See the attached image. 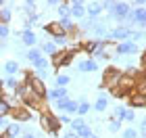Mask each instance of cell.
<instances>
[{
    "label": "cell",
    "mask_w": 146,
    "mask_h": 138,
    "mask_svg": "<svg viewBox=\"0 0 146 138\" xmlns=\"http://www.w3.org/2000/svg\"><path fill=\"white\" fill-rule=\"evenodd\" d=\"M40 126H42V130H46L48 134L52 136H58L61 134V121H58V117L56 115H52V113H40Z\"/></svg>",
    "instance_id": "obj_1"
},
{
    "label": "cell",
    "mask_w": 146,
    "mask_h": 138,
    "mask_svg": "<svg viewBox=\"0 0 146 138\" xmlns=\"http://www.w3.org/2000/svg\"><path fill=\"white\" fill-rule=\"evenodd\" d=\"M129 11H131L129 2H115L113 4V11L109 13V19H115V21H119V25H121L125 21V17L129 15Z\"/></svg>",
    "instance_id": "obj_2"
},
{
    "label": "cell",
    "mask_w": 146,
    "mask_h": 138,
    "mask_svg": "<svg viewBox=\"0 0 146 138\" xmlns=\"http://www.w3.org/2000/svg\"><path fill=\"white\" fill-rule=\"evenodd\" d=\"M121 71H119L117 67H107L104 69V73H102V86H107L109 90H113V88H117V84H119V80H121Z\"/></svg>",
    "instance_id": "obj_3"
},
{
    "label": "cell",
    "mask_w": 146,
    "mask_h": 138,
    "mask_svg": "<svg viewBox=\"0 0 146 138\" xmlns=\"http://www.w3.org/2000/svg\"><path fill=\"white\" fill-rule=\"evenodd\" d=\"M73 52L71 50H58L54 57L50 59V63H52V67L54 69H61V67H67V65H71L73 63Z\"/></svg>",
    "instance_id": "obj_4"
},
{
    "label": "cell",
    "mask_w": 146,
    "mask_h": 138,
    "mask_svg": "<svg viewBox=\"0 0 146 138\" xmlns=\"http://www.w3.org/2000/svg\"><path fill=\"white\" fill-rule=\"evenodd\" d=\"M140 52V48H138V44L134 42H119L115 44V55L117 57H134Z\"/></svg>",
    "instance_id": "obj_5"
},
{
    "label": "cell",
    "mask_w": 146,
    "mask_h": 138,
    "mask_svg": "<svg viewBox=\"0 0 146 138\" xmlns=\"http://www.w3.org/2000/svg\"><path fill=\"white\" fill-rule=\"evenodd\" d=\"M71 6V19L73 21H82V19H86V2H82V0H73V2H69Z\"/></svg>",
    "instance_id": "obj_6"
},
{
    "label": "cell",
    "mask_w": 146,
    "mask_h": 138,
    "mask_svg": "<svg viewBox=\"0 0 146 138\" xmlns=\"http://www.w3.org/2000/svg\"><path fill=\"white\" fill-rule=\"evenodd\" d=\"M75 67L82 73H94V71H98V61L96 59H84V61H77Z\"/></svg>",
    "instance_id": "obj_7"
},
{
    "label": "cell",
    "mask_w": 146,
    "mask_h": 138,
    "mask_svg": "<svg viewBox=\"0 0 146 138\" xmlns=\"http://www.w3.org/2000/svg\"><path fill=\"white\" fill-rule=\"evenodd\" d=\"M129 15H131V19H134V23L144 31V29H146V6H140V9H131Z\"/></svg>",
    "instance_id": "obj_8"
},
{
    "label": "cell",
    "mask_w": 146,
    "mask_h": 138,
    "mask_svg": "<svg viewBox=\"0 0 146 138\" xmlns=\"http://www.w3.org/2000/svg\"><path fill=\"white\" fill-rule=\"evenodd\" d=\"M11 115H13V119H15L17 123H21V121H29V119H31L29 109H27V107H23V105H19V107L11 109Z\"/></svg>",
    "instance_id": "obj_9"
},
{
    "label": "cell",
    "mask_w": 146,
    "mask_h": 138,
    "mask_svg": "<svg viewBox=\"0 0 146 138\" xmlns=\"http://www.w3.org/2000/svg\"><path fill=\"white\" fill-rule=\"evenodd\" d=\"M102 13H104V9H102L100 2H88L86 4V17L88 19H98Z\"/></svg>",
    "instance_id": "obj_10"
},
{
    "label": "cell",
    "mask_w": 146,
    "mask_h": 138,
    "mask_svg": "<svg viewBox=\"0 0 146 138\" xmlns=\"http://www.w3.org/2000/svg\"><path fill=\"white\" fill-rule=\"evenodd\" d=\"M129 107L146 109V92H138V90L131 92V94H129Z\"/></svg>",
    "instance_id": "obj_11"
},
{
    "label": "cell",
    "mask_w": 146,
    "mask_h": 138,
    "mask_svg": "<svg viewBox=\"0 0 146 138\" xmlns=\"http://www.w3.org/2000/svg\"><path fill=\"white\" fill-rule=\"evenodd\" d=\"M58 25H61V29L65 31L67 36H73L77 31V23L73 21L71 17H65V19H58Z\"/></svg>",
    "instance_id": "obj_12"
},
{
    "label": "cell",
    "mask_w": 146,
    "mask_h": 138,
    "mask_svg": "<svg viewBox=\"0 0 146 138\" xmlns=\"http://www.w3.org/2000/svg\"><path fill=\"white\" fill-rule=\"evenodd\" d=\"M19 36H21V42H23L25 46H31V48H36V44H38V36H36V31H34V29H23Z\"/></svg>",
    "instance_id": "obj_13"
},
{
    "label": "cell",
    "mask_w": 146,
    "mask_h": 138,
    "mask_svg": "<svg viewBox=\"0 0 146 138\" xmlns=\"http://www.w3.org/2000/svg\"><path fill=\"white\" fill-rule=\"evenodd\" d=\"M69 96V90L67 88H52V90H48V94H46V98H50V101H61V98H67Z\"/></svg>",
    "instance_id": "obj_14"
},
{
    "label": "cell",
    "mask_w": 146,
    "mask_h": 138,
    "mask_svg": "<svg viewBox=\"0 0 146 138\" xmlns=\"http://www.w3.org/2000/svg\"><path fill=\"white\" fill-rule=\"evenodd\" d=\"M2 71L6 73V77H15L17 73H19V63L17 61H4V65H2Z\"/></svg>",
    "instance_id": "obj_15"
},
{
    "label": "cell",
    "mask_w": 146,
    "mask_h": 138,
    "mask_svg": "<svg viewBox=\"0 0 146 138\" xmlns=\"http://www.w3.org/2000/svg\"><path fill=\"white\" fill-rule=\"evenodd\" d=\"M109 107V94H104V92H100L96 98V103H94V111H98V113H104Z\"/></svg>",
    "instance_id": "obj_16"
},
{
    "label": "cell",
    "mask_w": 146,
    "mask_h": 138,
    "mask_svg": "<svg viewBox=\"0 0 146 138\" xmlns=\"http://www.w3.org/2000/svg\"><path fill=\"white\" fill-rule=\"evenodd\" d=\"M4 132H6V136H9V138H19V136L23 134V128H21V123L13 121V123H9V128H6Z\"/></svg>",
    "instance_id": "obj_17"
},
{
    "label": "cell",
    "mask_w": 146,
    "mask_h": 138,
    "mask_svg": "<svg viewBox=\"0 0 146 138\" xmlns=\"http://www.w3.org/2000/svg\"><path fill=\"white\" fill-rule=\"evenodd\" d=\"M36 6H38V2H34V0H25V2L21 4V6H17L21 13H25V15H36Z\"/></svg>",
    "instance_id": "obj_18"
},
{
    "label": "cell",
    "mask_w": 146,
    "mask_h": 138,
    "mask_svg": "<svg viewBox=\"0 0 146 138\" xmlns=\"http://www.w3.org/2000/svg\"><path fill=\"white\" fill-rule=\"evenodd\" d=\"M11 17H13V6L4 4L2 9H0V23H2V25H9V23H11Z\"/></svg>",
    "instance_id": "obj_19"
},
{
    "label": "cell",
    "mask_w": 146,
    "mask_h": 138,
    "mask_svg": "<svg viewBox=\"0 0 146 138\" xmlns=\"http://www.w3.org/2000/svg\"><path fill=\"white\" fill-rule=\"evenodd\" d=\"M40 48H42V55H48V57H54L56 52H58V46L52 42V40H48V42H44L42 46H40Z\"/></svg>",
    "instance_id": "obj_20"
},
{
    "label": "cell",
    "mask_w": 146,
    "mask_h": 138,
    "mask_svg": "<svg viewBox=\"0 0 146 138\" xmlns=\"http://www.w3.org/2000/svg\"><path fill=\"white\" fill-rule=\"evenodd\" d=\"M40 57H42V48H40V46H36V48H29L27 52H25V59H27L31 65H34Z\"/></svg>",
    "instance_id": "obj_21"
},
{
    "label": "cell",
    "mask_w": 146,
    "mask_h": 138,
    "mask_svg": "<svg viewBox=\"0 0 146 138\" xmlns=\"http://www.w3.org/2000/svg\"><path fill=\"white\" fill-rule=\"evenodd\" d=\"M77 103H79V105H77V115H79V117L88 115V113H90V109H92V105L86 101V98H79Z\"/></svg>",
    "instance_id": "obj_22"
},
{
    "label": "cell",
    "mask_w": 146,
    "mask_h": 138,
    "mask_svg": "<svg viewBox=\"0 0 146 138\" xmlns=\"http://www.w3.org/2000/svg\"><path fill=\"white\" fill-rule=\"evenodd\" d=\"M69 84H71V77H69V75H65V73L54 75V86H56V88H67Z\"/></svg>",
    "instance_id": "obj_23"
},
{
    "label": "cell",
    "mask_w": 146,
    "mask_h": 138,
    "mask_svg": "<svg viewBox=\"0 0 146 138\" xmlns=\"http://www.w3.org/2000/svg\"><path fill=\"white\" fill-rule=\"evenodd\" d=\"M56 13H58V19L71 17V6H69V2H61V4L56 6Z\"/></svg>",
    "instance_id": "obj_24"
},
{
    "label": "cell",
    "mask_w": 146,
    "mask_h": 138,
    "mask_svg": "<svg viewBox=\"0 0 146 138\" xmlns=\"http://www.w3.org/2000/svg\"><path fill=\"white\" fill-rule=\"evenodd\" d=\"M19 84H21V82H19L17 77H4V82H2V88H6V90H11V92H15Z\"/></svg>",
    "instance_id": "obj_25"
},
{
    "label": "cell",
    "mask_w": 146,
    "mask_h": 138,
    "mask_svg": "<svg viewBox=\"0 0 146 138\" xmlns=\"http://www.w3.org/2000/svg\"><path fill=\"white\" fill-rule=\"evenodd\" d=\"M107 130H109L111 134H117L119 130H121V121H119V119H115V117H111V119L107 121Z\"/></svg>",
    "instance_id": "obj_26"
},
{
    "label": "cell",
    "mask_w": 146,
    "mask_h": 138,
    "mask_svg": "<svg viewBox=\"0 0 146 138\" xmlns=\"http://www.w3.org/2000/svg\"><path fill=\"white\" fill-rule=\"evenodd\" d=\"M48 65H50V61L46 57H40L38 61L34 63V67H36V71H48Z\"/></svg>",
    "instance_id": "obj_27"
},
{
    "label": "cell",
    "mask_w": 146,
    "mask_h": 138,
    "mask_svg": "<svg viewBox=\"0 0 146 138\" xmlns=\"http://www.w3.org/2000/svg\"><path fill=\"white\" fill-rule=\"evenodd\" d=\"M138 40H146V34L142 29H131V34H129V42H138Z\"/></svg>",
    "instance_id": "obj_28"
},
{
    "label": "cell",
    "mask_w": 146,
    "mask_h": 138,
    "mask_svg": "<svg viewBox=\"0 0 146 138\" xmlns=\"http://www.w3.org/2000/svg\"><path fill=\"white\" fill-rule=\"evenodd\" d=\"M84 126H86L84 117H75V119H71V132H77V130H82Z\"/></svg>",
    "instance_id": "obj_29"
},
{
    "label": "cell",
    "mask_w": 146,
    "mask_h": 138,
    "mask_svg": "<svg viewBox=\"0 0 146 138\" xmlns=\"http://www.w3.org/2000/svg\"><path fill=\"white\" fill-rule=\"evenodd\" d=\"M75 134H77L79 138H90V136H92V134H94V132H92V128L88 126V123H86V126H84L82 130H77V132H75Z\"/></svg>",
    "instance_id": "obj_30"
},
{
    "label": "cell",
    "mask_w": 146,
    "mask_h": 138,
    "mask_svg": "<svg viewBox=\"0 0 146 138\" xmlns=\"http://www.w3.org/2000/svg\"><path fill=\"white\" fill-rule=\"evenodd\" d=\"M138 136H140V134H138L136 128H125L121 132V138H138Z\"/></svg>",
    "instance_id": "obj_31"
},
{
    "label": "cell",
    "mask_w": 146,
    "mask_h": 138,
    "mask_svg": "<svg viewBox=\"0 0 146 138\" xmlns=\"http://www.w3.org/2000/svg\"><path fill=\"white\" fill-rule=\"evenodd\" d=\"M9 36H11V27L0 23V42H6V38H9Z\"/></svg>",
    "instance_id": "obj_32"
},
{
    "label": "cell",
    "mask_w": 146,
    "mask_h": 138,
    "mask_svg": "<svg viewBox=\"0 0 146 138\" xmlns=\"http://www.w3.org/2000/svg\"><path fill=\"white\" fill-rule=\"evenodd\" d=\"M125 109H127V107H123V105H117V107H115V111H113V117L121 121V119H123V113H125Z\"/></svg>",
    "instance_id": "obj_33"
},
{
    "label": "cell",
    "mask_w": 146,
    "mask_h": 138,
    "mask_svg": "<svg viewBox=\"0 0 146 138\" xmlns=\"http://www.w3.org/2000/svg\"><path fill=\"white\" fill-rule=\"evenodd\" d=\"M121 121H136V111L134 109H125V113H123V119Z\"/></svg>",
    "instance_id": "obj_34"
},
{
    "label": "cell",
    "mask_w": 146,
    "mask_h": 138,
    "mask_svg": "<svg viewBox=\"0 0 146 138\" xmlns=\"http://www.w3.org/2000/svg\"><path fill=\"white\" fill-rule=\"evenodd\" d=\"M6 115H11V107L2 101V103H0V119H2V117H6Z\"/></svg>",
    "instance_id": "obj_35"
},
{
    "label": "cell",
    "mask_w": 146,
    "mask_h": 138,
    "mask_svg": "<svg viewBox=\"0 0 146 138\" xmlns=\"http://www.w3.org/2000/svg\"><path fill=\"white\" fill-rule=\"evenodd\" d=\"M58 121H61V126H65V123H69V126H71V117H69L67 113H61V115H58Z\"/></svg>",
    "instance_id": "obj_36"
},
{
    "label": "cell",
    "mask_w": 146,
    "mask_h": 138,
    "mask_svg": "<svg viewBox=\"0 0 146 138\" xmlns=\"http://www.w3.org/2000/svg\"><path fill=\"white\" fill-rule=\"evenodd\" d=\"M138 134H140L142 138H146V117H142V121H140V132H138Z\"/></svg>",
    "instance_id": "obj_37"
},
{
    "label": "cell",
    "mask_w": 146,
    "mask_h": 138,
    "mask_svg": "<svg viewBox=\"0 0 146 138\" xmlns=\"http://www.w3.org/2000/svg\"><path fill=\"white\" fill-rule=\"evenodd\" d=\"M34 75L38 77V80H42V82H44L46 77H48V71H34Z\"/></svg>",
    "instance_id": "obj_38"
},
{
    "label": "cell",
    "mask_w": 146,
    "mask_h": 138,
    "mask_svg": "<svg viewBox=\"0 0 146 138\" xmlns=\"http://www.w3.org/2000/svg\"><path fill=\"white\" fill-rule=\"evenodd\" d=\"M21 138H38V134H36V132H31V130H23Z\"/></svg>",
    "instance_id": "obj_39"
},
{
    "label": "cell",
    "mask_w": 146,
    "mask_h": 138,
    "mask_svg": "<svg viewBox=\"0 0 146 138\" xmlns=\"http://www.w3.org/2000/svg\"><path fill=\"white\" fill-rule=\"evenodd\" d=\"M46 4H48V6H54V9H56V6L61 4V2H58V0H48V2H46Z\"/></svg>",
    "instance_id": "obj_40"
},
{
    "label": "cell",
    "mask_w": 146,
    "mask_h": 138,
    "mask_svg": "<svg viewBox=\"0 0 146 138\" xmlns=\"http://www.w3.org/2000/svg\"><path fill=\"white\" fill-rule=\"evenodd\" d=\"M63 138H79V136H77V134H75V132H67V134H65V136H63Z\"/></svg>",
    "instance_id": "obj_41"
},
{
    "label": "cell",
    "mask_w": 146,
    "mask_h": 138,
    "mask_svg": "<svg viewBox=\"0 0 146 138\" xmlns=\"http://www.w3.org/2000/svg\"><path fill=\"white\" fill-rule=\"evenodd\" d=\"M2 101H4V90L0 88V103H2Z\"/></svg>",
    "instance_id": "obj_42"
},
{
    "label": "cell",
    "mask_w": 146,
    "mask_h": 138,
    "mask_svg": "<svg viewBox=\"0 0 146 138\" xmlns=\"http://www.w3.org/2000/svg\"><path fill=\"white\" fill-rule=\"evenodd\" d=\"M142 63L146 65V48H144V52H142Z\"/></svg>",
    "instance_id": "obj_43"
},
{
    "label": "cell",
    "mask_w": 146,
    "mask_h": 138,
    "mask_svg": "<svg viewBox=\"0 0 146 138\" xmlns=\"http://www.w3.org/2000/svg\"><path fill=\"white\" fill-rule=\"evenodd\" d=\"M6 48V42H0V50H4Z\"/></svg>",
    "instance_id": "obj_44"
},
{
    "label": "cell",
    "mask_w": 146,
    "mask_h": 138,
    "mask_svg": "<svg viewBox=\"0 0 146 138\" xmlns=\"http://www.w3.org/2000/svg\"><path fill=\"white\" fill-rule=\"evenodd\" d=\"M4 4H6V2H4V0H0V9H2V6H4Z\"/></svg>",
    "instance_id": "obj_45"
},
{
    "label": "cell",
    "mask_w": 146,
    "mask_h": 138,
    "mask_svg": "<svg viewBox=\"0 0 146 138\" xmlns=\"http://www.w3.org/2000/svg\"><path fill=\"white\" fill-rule=\"evenodd\" d=\"M90 138H100V136H96V134H92V136H90Z\"/></svg>",
    "instance_id": "obj_46"
},
{
    "label": "cell",
    "mask_w": 146,
    "mask_h": 138,
    "mask_svg": "<svg viewBox=\"0 0 146 138\" xmlns=\"http://www.w3.org/2000/svg\"><path fill=\"white\" fill-rule=\"evenodd\" d=\"M2 82H4V80H2V77H0V88H2Z\"/></svg>",
    "instance_id": "obj_47"
},
{
    "label": "cell",
    "mask_w": 146,
    "mask_h": 138,
    "mask_svg": "<svg viewBox=\"0 0 146 138\" xmlns=\"http://www.w3.org/2000/svg\"><path fill=\"white\" fill-rule=\"evenodd\" d=\"M138 138H142V136H138Z\"/></svg>",
    "instance_id": "obj_48"
}]
</instances>
